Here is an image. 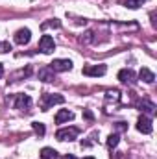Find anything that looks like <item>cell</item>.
<instances>
[{
    "label": "cell",
    "instance_id": "cell-1",
    "mask_svg": "<svg viewBox=\"0 0 157 159\" xmlns=\"http://www.w3.org/2000/svg\"><path fill=\"white\" fill-rule=\"evenodd\" d=\"M65 102V98L61 96V94H52V93H44L43 96H41L39 104H41V109L43 111H48L52 106H56V104H63Z\"/></svg>",
    "mask_w": 157,
    "mask_h": 159
},
{
    "label": "cell",
    "instance_id": "cell-2",
    "mask_svg": "<svg viewBox=\"0 0 157 159\" xmlns=\"http://www.w3.org/2000/svg\"><path fill=\"white\" fill-rule=\"evenodd\" d=\"M78 135H79V129L74 128V126H70V128H61V129H57V133H56V137H57L59 141H74Z\"/></svg>",
    "mask_w": 157,
    "mask_h": 159
},
{
    "label": "cell",
    "instance_id": "cell-3",
    "mask_svg": "<svg viewBox=\"0 0 157 159\" xmlns=\"http://www.w3.org/2000/svg\"><path fill=\"white\" fill-rule=\"evenodd\" d=\"M48 67L54 72H67V70H72V61L70 59H54Z\"/></svg>",
    "mask_w": 157,
    "mask_h": 159
},
{
    "label": "cell",
    "instance_id": "cell-4",
    "mask_svg": "<svg viewBox=\"0 0 157 159\" xmlns=\"http://www.w3.org/2000/svg\"><path fill=\"white\" fill-rule=\"evenodd\" d=\"M13 106H15V109H19V111H28L30 106H32V98H30L28 94H17L15 100H13Z\"/></svg>",
    "mask_w": 157,
    "mask_h": 159
},
{
    "label": "cell",
    "instance_id": "cell-5",
    "mask_svg": "<svg viewBox=\"0 0 157 159\" xmlns=\"http://www.w3.org/2000/svg\"><path fill=\"white\" fill-rule=\"evenodd\" d=\"M107 72V67L105 65H87V67H83V74L85 76H104Z\"/></svg>",
    "mask_w": 157,
    "mask_h": 159
},
{
    "label": "cell",
    "instance_id": "cell-6",
    "mask_svg": "<svg viewBox=\"0 0 157 159\" xmlns=\"http://www.w3.org/2000/svg\"><path fill=\"white\" fill-rule=\"evenodd\" d=\"M137 129H139L141 133H144V135L152 133V129H154V126H152V119L146 117V115H141L139 120H137Z\"/></svg>",
    "mask_w": 157,
    "mask_h": 159
},
{
    "label": "cell",
    "instance_id": "cell-7",
    "mask_svg": "<svg viewBox=\"0 0 157 159\" xmlns=\"http://www.w3.org/2000/svg\"><path fill=\"white\" fill-rule=\"evenodd\" d=\"M39 50L43 54H52L54 50H56V43L54 39L50 37V35H43L39 41Z\"/></svg>",
    "mask_w": 157,
    "mask_h": 159
},
{
    "label": "cell",
    "instance_id": "cell-8",
    "mask_svg": "<svg viewBox=\"0 0 157 159\" xmlns=\"http://www.w3.org/2000/svg\"><path fill=\"white\" fill-rule=\"evenodd\" d=\"M32 39V32L28 28H20L17 34H15V43L17 44H28Z\"/></svg>",
    "mask_w": 157,
    "mask_h": 159
},
{
    "label": "cell",
    "instance_id": "cell-9",
    "mask_svg": "<svg viewBox=\"0 0 157 159\" xmlns=\"http://www.w3.org/2000/svg\"><path fill=\"white\" fill-rule=\"evenodd\" d=\"M118 80H120L122 83H135V81H137V74H135L131 69H122V70L118 72Z\"/></svg>",
    "mask_w": 157,
    "mask_h": 159
},
{
    "label": "cell",
    "instance_id": "cell-10",
    "mask_svg": "<svg viewBox=\"0 0 157 159\" xmlns=\"http://www.w3.org/2000/svg\"><path fill=\"white\" fill-rule=\"evenodd\" d=\"M74 119V113L69 111V109H59L57 115H56V124H63V122H69V120Z\"/></svg>",
    "mask_w": 157,
    "mask_h": 159
},
{
    "label": "cell",
    "instance_id": "cell-11",
    "mask_svg": "<svg viewBox=\"0 0 157 159\" xmlns=\"http://www.w3.org/2000/svg\"><path fill=\"white\" fill-rule=\"evenodd\" d=\"M39 80L41 81H46V83H48V81H54V80H56V72H54L50 67H43L39 70Z\"/></svg>",
    "mask_w": 157,
    "mask_h": 159
},
{
    "label": "cell",
    "instance_id": "cell-12",
    "mask_svg": "<svg viewBox=\"0 0 157 159\" xmlns=\"http://www.w3.org/2000/svg\"><path fill=\"white\" fill-rule=\"evenodd\" d=\"M139 78L142 80L144 83H154V81H155V74H154L150 69L142 67V69H141V72H139Z\"/></svg>",
    "mask_w": 157,
    "mask_h": 159
},
{
    "label": "cell",
    "instance_id": "cell-13",
    "mask_svg": "<svg viewBox=\"0 0 157 159\" xmlns=\"http://www.w3.org/2000/svg\"><path fill=\"white\" fill-rule=\"evenodd\" d=\"M41 159H59V154L54 150V148H43L41 150Z\"/></svg>",
    "mask_w": 157,
    "mask_h": 159
},
{
    "label": "cell",
    "instance_id": "cell-14",
    "mask_svg": "<svg viewBox=\"0 0 157 159\" xmlns=\"http://www.w3.org/2000/svg\"><path fill=\"white\" fill-rule=\"evenodd\" d=\"M139 107H141L142 111H148V113H155V104H154V102H148V100H142V102L139 104Z\"/></svg>",
    "mask_w": 157,
    "mask_h": 159
},
{
    "label": "cell",
    "instance_id": "cell-15",
    "mask_svg": "<svg viewBox=\"0 0 157 159\" xmlns=\"http://www.w3.org/2000/svg\"><path fill=\"white\" fill-rule=\"evenodd\" d=\"M118 141H120V137H118L117 133H111V135L107 137V148H117Z\"/></svg>",
    "mask_w": 157,
    "mask_h": 159
},
{
    "label": "cell",
    "instance_id": "cell-16",
    "mask_svg": "<svg viewBox=\"0 0 157 159\" xmlns=\"http://www.w3.org/2000/svg\"><path fill=\"white\" fill-rule=\"evenodd\" d=\"M32 128H34V131H35L39 137H43V135H44V131H46V129H44V124H43V122H37V120H35V122H32Z\"/></svg>",
    "mask_w": 157,
    "mask_h": 159
},
{
    "label": "cell",
    "instance_id": "cell-17",
    "mask_svg": "<svg viewBox=\"0 0 157 159\" xmlns=\"http://www.w3.org/2000/svg\"><path fill=\"white\" fill-rule=\"evenodd\" d=\"M61 26V22L57 20V19H52V20H48V22H43L41 24V28L43 30H46V28H59Z\"/></svg>",
    "mask_w": 157,
    "mask_h": 159
},
{
    "label": "cell",
    "instance_id": "cell-18",
    "mask_svg": "<svg viewBox=\"0 0 157 159\" xmlns=\"http://www.w3.org/2000/svg\"><path fill=\"white\" fill-rule=\"evenodd\" d=\"M105 100H107V102H111V100H113V102H118V100H120V93H118L117 89H113V91H107V96H105Z\"/></svg>",
    "mask_w": 157,
    "mask_h": 159
},
{
    "label": "cell",
    "instance_id": "cell-19",
    "mask_svg": "<svg viewBox=\"0 0 157 159\" xmlns=\"http://www.w3.org/2000/svg\"><path fill=\"white\" fill-rule=\"evenodd\" d=\"M142 2H144V0H126V6L131 7V9H137V7L142 6Z\"/></svg>",
    "mask_w": 157,
    "mask_h": 159
},
{
    "label": "cell",
    "instance_id": "cell-20",
    "mask_svg": "<svg viewBox=\"0 0 157 159\" xmlns=\"http://www.w3.org/2000/svg\"><path fill=\"white\" fill-rule=\"evenodd\" d=\"M7 50H11V44H9V43H2L0 52H7Z\"/></svg>",
    "mask_w": 157,
    "mask_h": 159
},
{
    "label": "cell",
    "instance_id": "cell-21",
    "mask_svg": "<svg viewBox=\"0 0 157 159\" xmlns=\"http://www.w3.org/2000/svg\"><path fill=\"white\" fill-rule=\"evenodd\" d=\"M83 117H85L87 120H92V119H94V115H92L89 109H85V111H83Z\"/></svg>",
    "mask_w": 157,
    "mask_h": 159
},
{
    "label": "cell",
    "instance_id": "cell-22",
    "mask_svg": "<svg viewBox=\"0 0 157 159\" xmlns=\"http://www.w3.org/2000/svg\"><path fill=\"white\" fill-rule=\"evenodd\" d=\"M118 129H126V122H118Z\"/></svg>",
    "mask_w": 157,
    "mask_h": 159
},
{
    "label": "cell",
    "instance_id": "cell-23",
    "mask_svg": "<svg viewBox=\"0 0 157 159\" xmlns=\"http://www.w3.org/2000/svg\"><path fill=\"white\" fill-rule=\"evenodd\" d=\"M2 74H4V65L0 63V78H2Z\"/></svg>",
    "mask_w": 157,
    "mask_h": 159
},
{
    "label": "cell",
    "instance_id": "cell-24",
    "mask_svg": "<svg viewBox=\"0 0 157 159\" xmlns=\"http://www.w3.org/2000/svg\"><path fill=\"white\" fill-rule=\"evenodd\" d=\"M63 159H76V157H74V156L70 154V156H65V157H63Z\"/></svg>",
    "mask_w": 157,
    "mask_h": 159
},
{
    "label": "cell",
    "instance_id": "cell-25",
    "mask_svg": "<svg viewBox=\"0 0 157 159\" xmlns=\"http://www.w3.org/2000/svg\"><path fill=\"white\" fill-rule=\"evenodd\" d=\"M83 159H94V157H91V156H89V157H83Z\"/></svg>",
    "mask_w": 157,
    "mask_h": 159
},
{
    "label": "cell",
    "instance_id": "cell-26",
    "mask_svg": "<svg viewBox=\"0 0 157 159\" xmlns=\"http://www.w3.org/2000/svg\"><path fill=\"white\" fill-rule=\"evenodd\" d=\"M0 46H2V43H0Z\"/></svg>",
    "mask_w": 157,
    "mask_h": 159
}]
</instances>
